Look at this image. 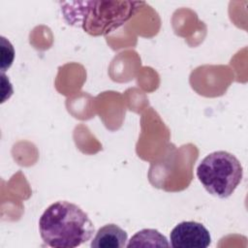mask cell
I'll return each mask as SVG.
<instances>
[{
  "instance_id": "obj_4",
  "label": "cell",
  "mask_w": 248,
  "mask_h": 248,
  "mask_svg": "<svg viewBox=\"0 0 248 248\" xmlns=\"http://www.w3.org/2000/svg\"><path fill=\"white\" fill-rule=\"evenodd\" d=\"M170 240L173 248H206L211 243V236L202 224L184 221L171 230Z\"/></svg>"
},
{
  "instance_id": "obj_2",
  "label": "cell",
  "mask_w": 248,
  "mask_h": 248,
  "mask_svg": "<svg viewBox=\"0 0 248 248\" xmlns=\"http://www.w3.org/2000/svg\"><path fill=\"white\" fill-rule=\"evenodd\" d=\"M44 243L54 248H75L91 239L95 227L87 213L67 201L51 203L39 220Z\"/></svg>"
},
{
  "instance_id": "obj_1",
  "label": "cell",
  "mask_w": 248,
  "mask_h": 248,
  "mask_svg": "<svg viewBox=\"0 0 248 248\" xmlns=\"http://www.w3.org/2000/svg\"><path fill=\"white\" fill-rule=\"evenodd\" d=\"M140 1H66L59 2L69 25L93 36H106L121 27L139 11Z\"/></svg>"
},
{
  "instance_id": "obj_6",
  "label": "cell",
  "mask_w": 248,
  "mask_h": 248,
  "mask_svg": "<svg viewBox=\"0 0 248 248\" xmlns=\"http://www.w3.org/2000/svg\"><path fill=\"white\" fill-rule=\"evenodd\" d=\"M127 247H169L167 237L153 229H143L134 234L126 245Z\"/></svg>"
},
{
  "instance_id": "obj_5",
  "label": "cell",
  "mask_w": 248,
  "mask_h": 248,
  "mask_svg": "<svg viewBox=\"0 0 248 248\" xmlns=\"http://www.w3.org/2000/svg\"><path fill=\"white\" fill-rule=\"evenodd\" d=\"M128 234L115 224H107L100 228L93 237L92 248H123L127 245Z\"/></svg>"
},
{
  "instance_id": "obj_3",
  "label": "cell",
  "mask_w": 248,
  "mask_h": 248,
  "mask_svg": "<svg viewBox=\"0 0 248 248\" xmlns=\"http://www.w3.org/2000/svg\"><path fill=\"white\" fill-rule=\"evenodd\" d=\"M243 168L230 152L214 151L205 156L197 168V177L212 196L226 199L241 182Z\"/></svg>"
}]
</instances>
